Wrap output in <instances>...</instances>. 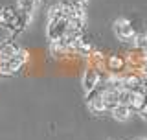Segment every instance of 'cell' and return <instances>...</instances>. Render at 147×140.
Instances as JSON below:
<instances>
[{"label":"cell","mask_w":147,"mask_h":140,"mask_svg":"<svg viewBox=\"0 0 147 140\" xmlns=\"http://www.w3.org/2000/svg\"><path fill=\"white\" fill-rule=\"evenodd\" d=\"M68 28H70V18L68 13L61 4H53L48 9V20H46V39L50 43L55 41H61L64 35L68 33Z\"/></svg>","instance_id":"1"},{"label":"cell","mask_w":147,"mask_h":140,"mask_svg":"<svg viewBox=\"0 0 147 140\" xmlns=\"http://www.w3.org/2000/svg\"><path fill=\"white\" fill-rule=\"evenodd\" d=\"M112 30H114V35H116L119 41H123V43H132V44H134V41L138 37L134 26H132V22L129 20V18H125V17L116 18L114 24H112Z\"/></svg>","instance_id":"2"},{"label":"cell","mask_w":147,"mask_h":140,"mask_svg":"<svg viewBox=\"0 0 147 140\" xmlns=\"http://www.w3.org/2000/svg\"><path fill=\"white\" fill-rule=\"evenodd\" d=\"M28 61H30V54H28L26 50L22 48L13 59L0 63V76H15L18 70H22V68L26 67Z\"/></svg>","instance_id":"3"},{"label":"cell","mask_w":147,"mask_h":140,"mask_svg":"<svg viewBox=\"0 0 147 140\" xmlns=\"http://www.w3.org/2000/svg\"><path fill=\"white\" fill-rule=\"evenodd\" d=\"M101 81H103V74L98 68H94L92 65H86L83 74H81V87L85 90V96L90 94L92 90H96L101 85Z\"/></svg>","instance_id":"4"},{"label":"cell","mask_w":147,"mask_h":140,"mask_svg":"<svg viewBox=\"0 0 147 140\" xmlns=\"http://www.w3.org/2000/svg\"><path fill=\"white\" fill-rule=\"evenodd\" d=\"M22 50V46L17 43V41L13 39H6L0 43V63L4 61H9V59H13L15 55Z\"/></svg>","instance_id":"5"},{"label":"cell","mask_w":147,"mask_h":140,"mask_svg":"<svg viewBox=\"0 0 147 140\" xmlns=\"http://www.w3.org/2000/svg\"><path fill=\"white\" fill-rule=\"evenodd\" d=\"M107 70L110 74H125V70H127L125 55H109L107 57Z\"/></svg>","instance_id":"6"},{"label":"cell","mask_w":147,"mask_h":140,"mask_svg":"<svg viewBox=\"0 0 147 140\" xmlns=\"http://www.w3.org/2000/svg\"><path fill=\"white\" fill-rule=\"evenodd\" d=\"M132 113H134V111H132L129 105H125V103H119L118 107H114V109L110 111L109 114L112 116V118L116 120V122H127V120L132 116Z\"/></svg>","instance_id":"7"},{"label":"cell","mask_w":147,"mask_h":140,"mask_svg":"<svg viewBox=\"0 0 147 140\" xmlns=\"http://www.w3.org/2000/svg\"><path fill=\"white\" fill-rule=\"evenodd\" d=\"M145 103H147L145 88H140V90H134V92H132V100H131V103H129V107H131L136 114L145 107Z\"/></svg>","instance_id":"8"},{"label":"cell","mask_w":147,"mask_h":140,"mask_svg":"<svg viewBox=\"0 0 147 140\" xmlns=\"http://www.w3.org/2000/svg\"><path fill=\"white\" fill-rule=\"evenodd\" d=\"M94 50H96V48L92 46L90 41H85V39H83L81 43H79V46L76 48V55H79V57H83V59H86V61H88L90 55L94 54Z\"/></svg>","instance_id":"9"},{"label":"cell","mask_w":147,"mask_h":140,"mask_svg":"<svg viewBox=\"0 0 147 140\" xmlns=\"http://www.w3.org/2000/svg\"><path fill=\"white\" fill-rule=\"evenodd\" d=\"M37 4H39V0H17V7L20 9L22 13L31 15V17H33V13H35Z\"/></svg>","instance_id":"10"},{"label":"cell","mask_w":147,"mask_h":140,"mask_svg":"<svg viewBox=\"0 0 147 140\" xmlns=\"http://www.w3.org/2000/svg\"><path fill=\"white\" fill-rule=\"evenodd\" d=\"M64 9H86L88 0H59Z\"/></svg>","instance_id":"11"},{"label":"cell","mask_w":147,"mask_h":140,"mask_svg":"<svg viewBox=\"0 0 147 140\" xmlns=\"http://www.w3.org/2000/svg\"><path fill=\"white\" fill-rule=\"evenodd\" d=\"M134 48L142 54L147 52V33H138L136 41H134Z\"/></svg>","instance_id":"12"},{"label":"cell","mask_w":147,"mask_h":140,"mask_svg":"<svg viewBox=\"0 0 147 140\" xmlns=\"http://www.w3.org/2000/svg\"><path fill=\"white\" fill-rule=\"evenodd\" d=\"M138 116H140V118L144 120V122H147V103H145V107H144V109H142L140 113H138Z\"/></svg>","instance_id":"13"},{"label":"cell","mask_w":147,"mask_h":140,"mask_svg":"<svg viewBox=\"0 0 147 140\" xmlns=\"http://www.w3.org/2000/svg\"><path fill=\"white\" fill-rule=\"evenodd\" d=\"M145 96H147V90H145Z\"/></svg>","instance_id":"14"},{"label":"cell","mask_w":147,"mask_h":140,"mask_svg":"<svg viewBox=\"0 0 147 140\" xmlns=\"http://www.w3.org/2000/svg\"><path fill=\"white\" fill-rule=\"evenodd\" d=\"M145 140H147V138H145Z\"/></svg>","instance_id":"15"}]
</instances>
